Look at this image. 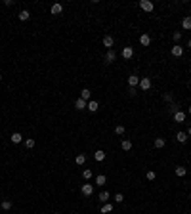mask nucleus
<instances>
[{
    "label": "nucleus",
    "mask_w": 191,
    "mask_h": 214,
    "mask_svg": "<svg viewBox=\"0 0 191 214\" xmlns=\"http://www.w3.org/2000/svg\"><path fill=\"white\" fill-rule=\"evenodd\" d=\"M138 86L141 88V90H151V86H153V82H151V79H149V76H143V79H140V84H138Z\"/></svg>",
    "instance_id": "obj_1"
},
{
    "label": "nucleus",
    "mask_w": 191,
    "mask_h": 214,
    "mask_svg": "<svg viewBox=\"0 0 191 214\" xmlns=\"http://www.w3.org/2000/svg\"><path fill=\"white\" fill-rule=\"evenodd\" d=\"M140 8H141L143 12H153L155 4H153V2H149V0H141V2H140Z\"/></svg>",
    "instance_id": "obj_2"
},
{
    "label": "nucleus",
    "mask_w": 191,
    "mask_h": 214,
    "mask_svg": "<svg viewBox=\"0 0 191 214\" xmlns=\"http://www.w3.org/2000/svg\"><path fill=\"white\" fill-rule=\"evenodd\" d=\"M80 191H82V195H92V193H94V185H92V184H84L82 185V187H80Z\"/></svg>",
    "instance_id": "obj_3"
},
{
    "label": "nucleus",
    "mask_w": 191,
    "mask_h": 214,
    "mask_svg": "<svg viewBox=\"0 0 191 214\" xmlns=\"http://www.w3.org/2000/svg\"><path fill=\"white\" fill-rule=\"evenodd\" d=\"M120 55H123L124 59H130V58L134 55V50H132L130 46H126V48H123V52H120Z\"/></svg>",
    "instance_id": "obj_4"
},
{
    "label": "nucleus",
    "mask_w": 191,
    "mask_h": 214,
    "mask_svg": "<svg viewBox=\"0 0 191 214\" xmlns=\"http://www.w3.org/2000/svg\"><path fill=\"white\" fill-rule=\"evenodd\" d=\"M185 119H187V115H185L184 111H176L174 113V120H176V122H184Z\"/></svg>",
    "instance_id": "obj_5"
},
{
    "label": "nucleus",
    "mask_w": 191,
    "mask_h": 214,
    "mask_svg": "<svg viewBox=\"0 0 191 214\" xmlns=\"http://www.w3.org/2000/svg\"><path fill=\"white\" fill-rule=\"evenodd\" d=\"M86 109H88V111H92V113H96L97 109H99V103H97L96 99H90V102H88V105H86Z\"/></svg>",
    "instance_id": "obj_6"
},
{
    "label": "nucleus",
    "mask_w": 191,
    "mask_h": 214,
    "mask_svg": "<svg viewBox=\"0 0 191 214\" xmlns=\"http://www.w3.org/2000/svg\"><path fill=\"white\" fill-rule=\"evenodd\" d=\"M113 44H115V40H113V36H105V38H103V46L105 48H107V50H113Z\"/></svg>",
    "instance_id": "obj_7"
},
{
    "label": "nucleus",
    "mask_w": 191,
    "mask_h": 214,
    "mask_svg": "<svg viewBox=\"0 0 191 214\" xmlns=\"http://www.w3.org/2000/svg\"><path fill=\"white\" fill-rule=\"evenodd\" d=\"M128 84H130V88L138 86V84H140V76H138V75H130L128 76Z\"/></svg>",
    "instance_id": "obj_8"
},
{
    "label": "nucleus",
    "mask_w": 191,
    "mask_h": 214,
    "mask_svg": "<svg viewBox=\"0 0 191 214\" xmlns=\"http://www.w3.org/2000/svg\"><path fill=\"white\" fill-rule=\"evenodd\" d=\"M86 105H88V102H84L82 98H79V99L75 102V107L79 109V111H82V109H86Z\"/></svg>",
    "instance_id": "obj_9"
},
{
    "label": "nucleus",
    "mask_w": 191,
    "mask_h": 214,
    "mask_svg": "<svg viewBox=\"0 0 191 214\" xmlns=\"http://www.w3.org/2000/svg\"><path fill=\"white\" fill-rule=\"evenodd\" d=\"M140 44L141 46H149V44H151V36L149 35H141L140 36Z\"/></svg>",
    "instance_id": "obj_10"
},
{
    "label": "nucleus",
    "mask_w": 191,
    "mask_h": 214,
    "mask_svg": "<svg viewBox=\"0 0 191 214\" xmlns=\"http://www.w3.org/2000/svg\"><path fill=\"white\" fill-rule=\"evenodd\" d=\"M50 12H52V15H59V14L63 12V6H61V4H54Z\"/></svg>",
    "instance_id": "obj_11"
},
{
    "label": "nucleus",
    "mask_w": 191,
    "mask_h": 214,
    "mask_svg": "<svg viewBox=\"0 0 191 214\" xmlns=\"http://www.w3.org/2000/svg\"><path fill=\"white\" fill-rule=\"evenodd\" d=\"M182 54H184V48H182V46H178V44H176V46H172V55H174V58H180Z\"/></svg>",
    "instance_id": "obj_12"
},
{
    "label": "nucleus",
    "mask_w": 191,
    "mask_h": 214,
    "mask_svg": "<svg viewBox=\"0 0 191 214\" xmlns=\"http://www.w3.org/2000/svg\"><path fill=\"white\" fill-rule=\"evenodd\" d=\"M115 58H117L115 52H113V50H107V54H105V61H107V63H113V61H115Z\"/></svg>",
    "instance_id": "obj_13"
},
{
    "label": "nucleus",
    "mask_w": 191,
    "mask_h": 214,
    "mask_svg": "<svg viewBox=\"0 0 191 214\" xmlns=\"http://www.w3.org/2000/svg\"><path fill=\"white\" fill-rule=\"evenodd\" d=\"M10 140H12V143H21V140H23V136L19 134V132H14V134L10 136Z\"/></svg>",
    "instance_id": "obj_14"
},
{
    "label": "nucleus",
    "mask_w": 191,
    "mask_h": 214,
    "mask_svg": "<svg viewBox=\"0 0 191 214\" xmlns=\"http://www.w3.org/2000/svg\"><path fill=\"white\" fill-rule=\"evenodd\" d=\"M182 27H184L185 31H189V29H191V15H187V17L182 19Z\"/></svg>",
    "instance_id": "obj_15"
},
{
    "label": "nucleus",
    "mask_w": 191,
    "mask_h": 214,
    "mask_svg": "<svg viewBox=\"0 0 191 214\" xmlns=\"http://www.w3.org/2000/svg\"><path fill=\"white\" fill-rule=\"evenodd\" d=\"M75 163L79 164V166H82V164L86 163V155H84V153H80V155H76V157H75Z\"/></svg>",
    "instance_id": "obj_16"
},
{
    "label": "nucleus",
    "mask_w": 191,
    "mask_h": 214,
    "mask_svg": "<svg viewBox=\"0 0 191 214\" xmlns=\"http://www.w3.org/2000/svg\"><path fill=\"white\" fill-rule=\"evenodd\" d=\"M90 96H92V92L88 90V88H84V90L80 92V98H82L84 102H90Z\"/></svg>",
    "instance_id": "obj_17"
},
{
    "label": "nucleus",
    "mask_w": 191,
    "mask_h": 214,
    "mask_svg": "<svg viewBox=\"0 0 191 214\" xmlns=\"http://www.w3.org/2000/svg\"><path fill=\"white\" fill-rule=\"evenodd\" d=\"M176 140L180 143H185V142H187V134H185V132H178V134H176Z\"/></svg>",
    "instance_id": "obj_18"
},
{
    "label": "nucleus",
    "mask_w": 191,
    "mask_h": 214,
    "mask_svg": "<svg viewBox=\"0 0 191 214\" xmlns=\"http://www.w3.org/2000/svg\"><path fill=\"white\" fill-rule=\"evenodd\" d=\"M120 147H123L124 151H130V149H132V142H130V140H123V143H120Z\"/></svg>",
    "instance_id": "obj_19"
},
{
    "label": "nucleus",
    "mask_w": 191,
    "mask_h": 214,
    "mask_svg": "<svg viewBox=\"0 0 191 214\" xmlns=\"http://www.w3.org/2000/svg\"><path fill=\"white\" fill-rule=\"evenodd\" d=\"M94 157H96V161H99V163H101V161L105 159V151H101V149H97V151L94 153Z\"/></svg>",
    "instance_id": "obj_20"
},
{
    "label": "nucleus",
    "mask_w": 191,
    "mask_h": 214,
    "mask_svg": "<svg viewBox=\"0 0 191 214\" xmlns=\"http://www.w3.org/2000/svg\"><path fill=\"white\" fill-rule=\"evenodd\" d=\"M101 212H103V214H109V212H113V205H111V203H105L103 207H101Z\"/></svg>",
    "instance_id": "obj_21"
},
{
    "label": "nucleus",
    "mask_w": 191,
    "mask_h": 214,
    "mask_svg": "<svg viewBox=\"0 0 191 214\" xmlns=\"http://www.w3.org/2000/svg\"><path fill=\"white\" fill-rule=\"evenodd\" d=\"M105 182H107V178H105L103 174L96 176V185H105Z\"/></svg>",
    "instance_id": "obj_22"
},
{
    "label": "nucleus",
    "mask_w": 191,
    "mask_h": 214,
    "mask_svg": "<svg viewBox=\"0 0 191 214\" xmlns=\"http://www.w3.org/2000/svg\"><path fill=\"white\" fill-rule=\"evenodd\" d=\"M29 17H31V14L27 10H21V12H19V19H21V21H27Z\"/></svg>",
    "instance_id": "obj_23"
},
{
    "label": "nucleus",
    "mask_w": 191,
    "mask_h": 214,
    "mask_svg": "<svg viewBox=\"0 0 191 214\" xmlns=\"http://www.w3.org/2000/svg\"><path fill=\"white\" fill-rule=\"evenodd\" d=\"M164 143H166L164 138H157V140H155V147H157V149H162V147H164Z\"/></svg>",
    "instance_id": "obj_24"
},
{
    "label": "nucleus",
    "mask_w": 191,
    "mask_h": 214,
    "mask_svg": "<svg viewBox=\"0 0 191 214\" xmlns=\"http://www.w3.org/2000/svg\"><path fill=\"white\" fill-rule=\"evenodd\" d=\"M109 197H111V195H109L107 191H101V193H99V201H103V203H107Z\"/></svg>",
    "instance_id": "obj_25"
},
{
    "label": "nucleus",
    "mask_w": 191,
    "mask_h": 214,
    "mask_svg": "<svg viewBox=\"0 0 191 214\" xmlns=\"http://www.w3.org/2000/svg\"><path fill=\"white\" fill-rule=\"evenodd\" d=\"M176 174H178V176H185V174H187L185 166H176Z\"/></svg>",
    "instance_id": "obj_26"
},
{
    "label": "nucleus",
    "mask_w": 191,
    "mask_h": 214,
    "mask_svg": "<svg viewBox=\"0 0 191 214\" xmlns=\"http://www.w3.org/2000/svg\"><path fill=\"white\" fill-rule=\"evenodd\" d=\"M10 208H12L10 201H2V210H10Z\"/></svg>",
    "instance_id": "obj_27"
},
{
    "label": "nucleus",
    "mask_w": 191,
    "mask_h": 214,
    "mask_svg": "<svg viewBox=\"0 0 191 214\" xmlns=\"http://www.w3.org/2000/svg\"><path fill=\"white\" fill-rule=\"evenodd\" d=\"M82 176H84V178H86V180H90L92 176H94V172H92V170H88V168H86V170L82 172Z\"/></svg>",
    "instance_id": "obj_28"
},
{
    "label": "nucleus",
    "mask_w": 191,
    "mask_h": 214,
    "mask_svg": "<svg viewBox=\"0 0 191 214\" xmlns=\"http://www.w3.org/2000/svg\"><path fill=\"white\" fill-rule=\"evenodd\" d=\"M25 145H27V147H29V149H32V147H35V140H32V138L25 140Z\"/></svg>",
    "instance_id": "obj_29"
},
{
    "label": "nucleus",
    "mask_w": 191,
    "mask_h": 214,
    "mask_svg": "<svg viewBox=\"0 0 191 214\" xmlns=\"http://www.w3.org/2000/svg\"><path fill=\"white\" fill-rule=\"evenodd\" d=\"M115 132H117L119 136H123V134H124V126H123V124H119V126L115 128Z\"/></svg>",
    "instance_id": "obj_30"
},
{
    "label": "nucleus",
    "mask_w": 191,
    "mask_h": 214,
    "mask_svg": "<svg viewBox=\"0 0 191 214\" xmlns=\"http://www.w3.org/2000/svg\"><path fill=\"white\" fill-rule=\"evenodd\" d=\"M115 201H117V203H123V201H124V195H123V193H117V195H115Z\"/></svg>",
    "instance_id": "obj_31"
},
{
    "label": "nucleus",
    "mask_w": 191,
    "mask_h": 214,
    "mask_svg": "<svg viewBox=\"0 0 191 214\" xmlns=\"http://www.w3.org/2000/svg\"><path fill=\"white\" fill-rule=\"evenodd\" d=\"M145 176H147V180H155V178H157V174H155L153 170H149V172H147Z\"/></svg>",
    "instance_id": "obj_32"
},
{
    "label": "nucleus",
    "mask_w": 191,
    "mask_h": 214,
    "mask_svg": "<svg viewBox=\"0 0 191 214\" xmlns=\"http://www.w3.org/2000/svg\"><path fill=\"white\" fill-rule=\"evenodd\" d=\"M172 38H174V40H176V42H178V40H180V38H182V33H178V31H176V33H174V35H172Z\"/></svg>",
    "instance_id": "obj_33"
},
{
    "label": "nucleus",
    "mask_w": 191,
    "mask_h": 214,
    "mask_svg": "<svg viewBox=\"0 0 191 214\" xmlns=\"http://www.w3.org/2000/svg\"><path fill=\"white\" fill-rule=\"evenodd\" d=\"M164 99L166 102H174V96L172 94H164Z\"/></svg>",
    "instance_id": "obj_34"
},
{
    "label": "nucleus",
    "mask_w": 191,
    "mask_h": 214,
    "mask_svg": "<svg viewBox=\"0 0 191 214\" xmlns=\"http://www.w3.org/2000/svg\"><path fill=\"white\" fill-rule=\"evenodd\" d=\"M185 134H187V136H191V128H189V130H187V132H185Z\"/></svg>",
    "instance_id": "obj_35"
},
{
    "label": "nucleus",
    "mask_w": 191,
    "mask_h": 214,
    "mask_svg": "<svg viewBox=\"0 0 191 214\" xmlns=\"http://www.w3.org/2000/svg\"><path fill=\"white\" fill-rule=\"evenodd\" d=\"M187 113H189V115H191V107H189V109H187Z\"/></svg>",
    "instance_id": "obj_36"
},
{
    "label": "nucleus",
    "mask_w": 191,
    "mask_h": 214,
    "mask_svg": "<svg viewBox=\"0 0 191 214\" xmlns=\"http://www.w3.org/2000/svg\"><path fill=\"white\" fill-rule=\"evenodd\" d=\"M187 46H189V48H191V40H189V42H187Z\"/></svg>",
    "instance_id": "obj_37"
},
{
    "label": "nucleus",
    "mask_w": 191,
    "mask_h": 214,
    "mask_svg": "<svg viewBox=\"0 0 191 214\" xmlns=\"http://www.w3.org/2000/svg\"><path fill=\"white\" fill-rule=\"evenodd\" d=\"M0 210H2V201H0Z\"/></svg>",
    "instance_id": "obj_38"
},
{
    "label": "nucleus",
    "mask_w": 191,
    "mask_h": 214,
    "mask_svg": "<svg viewBox=\"0 0 191 214\" xmlns=\"http://www.w3.org/2000/svg\"><path fill=\"white\" fill-rule=\"evenodd\" d=\"M0 80H2V75H0Z\"/></svg>",
    "instance_id": "obj_39"
},
{
    "label": "nucleus",
    "mask_w": 191,
    "mask_h": 214,
    "mask_svg": "<svg viewBox=\"0 0 191 214\" xmlns=\"http://www.w3.org/2000/svg\"><path fill=\"white\" fill-rule=\"evenodd\" d=\"M189 199H191V193H189Z\"/></svg>",
    "instance_id": "obj_40"
}]
</instances>
